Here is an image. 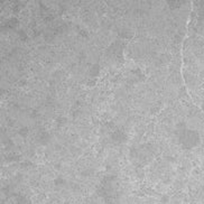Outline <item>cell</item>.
<instances>
[{"instance_id":"2","label":"cell","mask_w":204,"mask_h":204,"mask_svg":"<svg viewBox=\"0 0 204 204\" xmlns=\"http://www.w3.org/2000/svg\"><path fill=\"white\" fill-rule=\"evenodd\" d=\"M111 138L112 140H114V141H117V142H122V141L126 140V135H125L122 131H116V132L112 133Z\"/></svg>"},{"instance_id":"1","label":"cell","mask_w":204,"mask_h":204,"mask_svg":"<svg viewBox=\"0 0 204 204\" xmlns=\"http://www.w3.org/2000/svg\"><path fill=\"white\" fill-rule=\"evenodd\" d=\"M200 135L197 131L191 129H184L179 135V141L184 148L192 149L200 144Z\"/></svg>"},{"instance_id":"3","label":"cell","mask_w":204,"mask_h":204,"mask_svg":"<svg viewBox=\"0 0 204 204\" xmlns=\"http://www.w3.org/2000/svg\"><path fill=\"white\" fill-rule=\"evenodd\" d=\"M99 65H93L92 68H91V71H90V73H91V75H93V76H97L98 75V73H99Z\"/></svg>"}]
</instances>
